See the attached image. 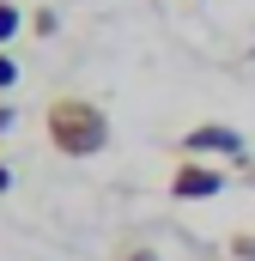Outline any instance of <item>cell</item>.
<instances>
[{
  "label": "cell",
  "instance_id": "7a4b0ae2",
  "mask_svg": "<svg viewBox=\"0 0 255 261\" xmlns=\"http://www.w3.org/2000/svg\"><path fill=\"white\" fill-rule=\"evenodd\" d=\"M225 182H231V176H225L219 164H207V158H183V164L170 170V200H213Z\"/></svg>",
  "mask_w": 255,
  "mask_h": 261
},
{
  "label": "cell",
  "instance_id": "ba28073f",
  "mask_svg": "<svg viewBox=\"0 0 255 261\" xmlns=\"http://www.w3.org/2000/svg\"><path fill=\"white\" fill-rule=\"evenodd\" d=\"M6 189H12V170H6V164H0V195H6Z\"/></svg>",
  "mask_w": 255,
  "mask_h": 261
},
{
  "label": "cell",
  "instance_id": "6da1fadb",
  "mask_svg": "<svg viewBox=\"0 0 255 261\" xmlns=\"http://www.w3.org/2000/svg\"><path fill=\"white\" fill-rule=\"evenodd\" d=\"M43 134H49V152H61V158H97L110 146V116H104V103L61 91L43 110Z\"/></svg>",
  "mask_w": 255,
  "mask_h": 261
},
{
  "label": "cell",
  "instance_id": "5b68a950",
  "mask_svg": "<svg viewBox=\"0 0 255 261\" xmlns=\"http://www.w3.org/2000/svg\"><path fill=\"white\" fill-rule=\"evenodd\" d=\"M116 261H158V249L152 243H128V249H116Z\"/></svg>",
  "mask_w": 255,
  "mask_h": 261
},
{
  "label": "cell",
  "instance_id": "8992f818",
  "mask_svg": "<svg viewBox=\"0 0 255 261\" xmlns=\"http://www.w3.org/2000/svg\"><path fill=\"white\" fill-rule=\"evenodd\" d=\"M12 85H18V61L0 49V91H12Z\"/></svg>",
  "mask_w": 255,
  "mask_h": 261
},
{
  "label": "cell",
  "instance_id": "3957f363",
  "mask_svg": "<svg viewBox=\"0 0 255 261\" xmlns=\"http://www.w3.org/2000/svg\"><path fill=\"white\" fill-rule=\"evenodd\" d=\"M183 158H243V134L225 122H200L183 134Z\"/></svg>",
  "mask_w": 255,
  "mask_h": 261
},
{
  "label": "cell",
  "instance_id": "277c9868",
  "mask_svg": "<svg viewBox=\"0 0 255 261\" xmlns=\"http://www.w3.org/2000/svg\"><path fill=\"white\" fill-rule=\"evenodd\" d=\"M18 31H24V12H18L12 0H0V49H6V43H12Z\"/></svg>",
  "mask_w": 255,
  "mask_h": 261
},
{
  "label": "cell",
  "instance_id": "52a82bcc",
  "mask_svg": "<svg viewBox=\"0 0 255 261\" xmlns=\"http://www.w3.org/2000/svg\"><path fill=\"white\" fill-rule=\"evenodd\" d=\"M6 128H12V103H0V134H6Z\"/></svg>",
  "mask_w": 255,
  "mask_h": 261
}]
</instances>
